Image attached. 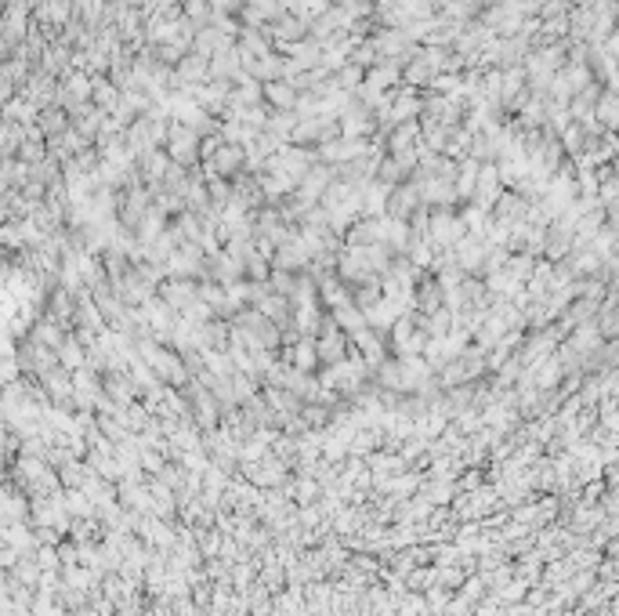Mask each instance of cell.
Returning <instances> with one entry per match:
<instances>
[{"label":"cell","instance_id":"1","mask_svg":"<svg viewBox=\"0 0 619 616\" xmlns=\"http://www.w3.org/2000/svg\"><path fill=\"white\" fill-rule=\"evenodd\" d=\"M261 95H265L275 109H290V105H297V91H294V84H287V80H272V84H265Z\"/></svg>","mask_w":619,"mask_h":616},{"label":"cell","instance_id":"2","mask_svg":"<svg viewBox=\"0 0 619 616\" xmlns=\"http://www.w3.org/2000/svg\"><path fill=\"white\" fill-rule=\"evenodd\" d=\"M243 164V149L239 145H218V156H214V171L218 174H228Z\"/></svg>","mask_w":619,"mask_h":616}]
</instances>
